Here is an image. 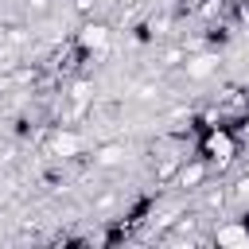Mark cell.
Segmentation results:
<instances>
[{
	"instance_id": "obj_1",
	"label": "cell",
	"mask_w": 249,
	"mask_h": 249,
	"mask_svg": "<svg viewBox=\"0 0 249 249\" xmlns=\"http://www.w3.org/2000/svg\"><path fill=\"white\" fill-rule=\"evenodd\" d=\"M202 156H206L210 163L226 167V163L237 156V140H233V132H230V128H222V124H214V128L202 136Z\"/></svg>"
},
{
	"instance_id": "obj_2",
	"label": "cell",
	"mask_w": 249,
	"mask_h": 249,
	"mask_svg": "<svg viewBox=\"0 0 249 249\" xmlns=\"http://www.w3.org/2000/svg\"><path fill=\"white\" fill-rule=\"evenodd\" d=\"M214 245H222V249H249V222H241V218L222 222L214 230Z\"/></svg>"
},
{
	"instance_id": "obj_3",
	"label": "cell",
	"mask_w": 249,
	"mask_h": 249,
	"mask_svg": "<svg viewBox=\"0 0 249 249\" xmlns=\"http://www.w3.org/2000/svg\"><path fill=\"white\" fill-rule=\"evenodd\" d=\"M82 148H86V136H82V132H74V128H54L51 152H54L58 160H74V156H82Z\"/></svg>"
},
{
	"instance_id": "obj_4",
	"label": "cell",
	"mask_w": 249,
	"mask_h": 249,
	"mask_svg": "<svg viewBox=\"0 0 249 249\" xmlns=\"http://www.w3.org/2000/svg\"><path fill=\"white\" fill-rule=\"evenodd\" d=\"M105 47H109V27L105 23H93L89 19V23L78 27V51L82 54H93V51H105Z\"/></svg>"
},
{
	"instance_id": "obj_5",
	"label": "cell",
	"mask_w": 249,
	"mask_h": 249,
	"mask_svg": "<svg viewBox=\"0 0 249 249\" xmlns=\"http://www.w3.org/2000/svg\"><path fill=\"white\" fill-rule=\"evenodd\" d=\"M214 70H218V54H210V51H198V54H187L183 58V74L191 82H206Z\"/></svg>"
},
{
	"instance_id": "obj_6",
	"label": "cell",
	"mask_w": 249,
	"mask_h": 249,
	"mask_svg": "<svg viewBox=\"0 0 249 249\" xmlns=\"http://www.w3.org/2000/svg\"><path fill=\"white\" fill-rule=\"evenodd\" d=\"M206 175H210V163H206V160H183L175 183H179L183 191H198V187L206 183Z\"/></svg>"
},
{
	"instance_id": "obj_7",
	"label": "cell",
	"mask_w": 249,
	"mask_h": 249,
	"mask_svg": "<svg viewBox=\"0 0 249 249\" xmlns=\"http://www.w3.org/2000/svg\"><path fill=\"white\" fill-rule=\"evenodd\" d=\"M124 160V144H101L97 152H93V163L97 167H113V163H121Z\"/></svg>"
},
{
	"instance_id": "obj_8",
	"label": "cell",
	"mask_w": 249,
	"mask_h": 249,
	"mask_svg": "<svg viewBox=\"0 0 249 249\" xmlns=\"http://www.w3.org/2000/svg\"><path fill=\"white\" fill-rule=\"evenodd\" d=\"M167 27H171V16H167V12H160V16H152V19H148V35H152V39H163V35H167Z\"/></svg>"
},
{
	"instance_id": "obj_9",
	"label": "cell",
	"mask_w": 249,
	"mask_h": 249,
	"mask_svg": "<svg viewBox=\"0 0 249 249\" xmlns=\"http://www.w3.org/2000/svg\"><path fill=\"white\" fill-rule=\"evenodd\" d=\"M230 198L241 206V210H249V175H241L237 183H233V191H230Z\"/></svg>"
},
{
	"instance_id": "obj_10",
	"label": "cell",
	"mask_w": 249,
	"mask_h": 249,
	"mask_svg": "<svg viewBox=\"0 0 249 249\" xmlns=\"http://www.w3.org/2000/svg\"><path fill=\"white\" fill-rule=\"evenodd\" d=\"M226 198H230V195H226L222 187H218V191H214V187L206 191V206H210V210H222V206H226Z\"/></svg>"
},
{
	"instance_id": "obj_11",
	"label": "cell",
	"mask_w": 249,
	"mask_h": 249,
	"mask_svg": "<svg viewBox=\"0 0 249 249\" xmlns=\"http://www.w3.org/2000/svg\"><path fill=\"white\" fill-rule=\"evenodd\" d=\"M222 8H226V0H206V4L198 8V12H202L206 19H214V16H222Z\"/></svg>"
},
{
	"instance_id": "obj_12",
	"label": "cell",
	"mask_w": 249,
	"mask_h": 249,
	"mask_svg": "<svg viewBox=\"0 0 249 249\" xmlns=\"http://www.w3.org/2000/svg\"><path fill=\"white\" fill-rule=\"evenodd\" d=\"M93 4H97V0H74V8H78V12H89Z\"/></svg>"
},
{
	"instance_id": "obj_13",
	"label": "cell",
	"mask_w": 249,
	"mask_h": 249,
	"mask_svg": "<svg viewBox=\"0 0 249 249\" xmlns=\"http://www.w3.org/2000/svg\"><path fill=\"white\" fill-rule=\"evenodd\" d=\"M27 4H31V8H47V0H27Z\"/></svg>"
}]
</instances>
